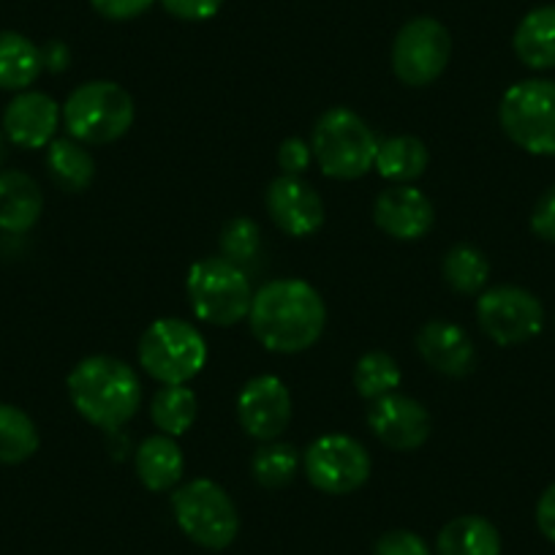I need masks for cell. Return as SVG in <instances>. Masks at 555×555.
Segmentation results:
<instances>
[{
	"label": "cell",
	"mask_w": 555,
	"mask_h": 555,
	"mask_svg": "<svg viewBox=\"0 0 555 555\" xmlns=\"http://www.w3.org/2000/svg\"><path fill=\"white\" fill-rule=\"evenodd\" d=\"M248 319L264 349L275 354H297L322 338L327 308L311 284L300 278H281L256 292Z\"/></svg>",
	"instance_id": "1"
},
{
	"label": "cell",
	"mask_w": 555,
	"mask_h": 555,
	"mask_svg": "<svg viewBox=\"0 0 555 555\" xmlns=\"http://www.w3.org/2000/svg\"><path fill=\"white\" fill-rule=\"evenodd\" d=\"M74 409L101 430H117L142 405V384L131 365L115 357H88L68 373Z\"/></svg>",
	"instance_id": "2"
},
{
	"label": "cell",
	"mask_w": 555,
	"mask_h": 555,
	"mask_svg": "<svg viewBox=\"0 0 555 555\" xmlns=\"http://www.w3.org/2000/svg\"><path fill=\"white\" fill-rule=\"evenodd\" d=\"M313 158L333 180H357L376 164L378 142L371 126L346 106L324 112L313 128Z\"/></svg>",
	"instance_id": "3"
},
{
	"label": "cell",
	"mask_w": 555,
	"mask_h": 555,
	"mask_svg": "<svg viewBox=\"0 0 555 555\" xmlns=\"http://www.w3.org/2000/svg\"><path fill=\"white\" fill-rule=\"evenodd\" d=\"M63 126L82 145H109L133 126V99L106 79L85 82L63 104Z\"/></svg>",
	"instance_id": "4"
},
{
	"label": "cell",
	"mask_w": 555,
	"mask_h": 555,
	"mask_svg": "<svg viewBox=\"0 0 555 555\" xmlns=\"http://www.w3.org/2000/svg\"><path fill=\"white\" fill-rule=\"evenodd\" d=\"M185 289L196 317L216 327H232L248 319L254 302V289L245 270L223 256L196 261L189 270Z\"/></svg>",
	"instance_id": "5"
},
{
	"label": "cell",
	"mask_w": 555,
	"mask_h": 555,
	"mask_svg": "<svg viewBox=\"0 0 555 555\" xmlns=\"http://www.w3.org/2000/svg\"><path fill=\"white\" fill-rule=\"evenodd\" d=\"M506 137L531 156H555V82L522 79L512 85L499 106Z\"/></svg>",
	"instance_id": "6"
},
{
	"label": "cell",
	"mask_w": 555,
	"mask_h": 555,
	"mask_svg": "<svg viewBox=\"0 0 555 555\" xmlns=\"http://www.w3.org/2000/svg\"><path fill=\"white\" fill-rule=\"evenodd\" d=\"M205 362V338L183 319H158L139 340V365L162 384H189Z\"/></svg>",
	"instance_id": "7"
},
{
	"label": "cell",
	"mask_w": 555,
	"mask_h": 555,
	"mask_svg": "<svg viewBox=\"0 0 555 555\" xmlns=\"http://www.w3.org/2000/svg\"><path fill=\"white\" fill-rule=\"evenodd\" d=\"M172 512L180 531L205 550L229 547L240 531L234 501L212 479H191L175 490Z\"/></svg>",
	"instance_id": "8"
},
{
	"label": "cell",
	"mask_w": 555,
	"mask_h": 555,
	"mask_svg": "<svg viewBox=\"0 0 555 555\" xmlns=\"http://www.w3.org/2000/svg\"><path fill=\"white\" fill-rule=\"evenodd\" d=\"M452 55L450 30L434 17H416L398 30L392 44L395 77L409 88H425L444 74Z\"/></svg>",
	"instance_id": "9"
},
{
	"label": "cell",
	"mask_w": 555,
	"mask_h": 555,
	"mask_svg": "<svg viewBox=\"0 0 555 555\" xmlns=\"http://www.w3.org/2000/svg\"><path fill=\"white\" fill-rule=\"evenodd\" d=\"M308 482L330 495H349L371 477V455L357 439L327 434L313 441L302 455Z\"/></svg>",
	"instance_id": "10"
},
{
	"label": "cell",
	"mask_w": 555,
	"mask_h": 555,
	"mask_svg": "<svg viewBox=\"0 0 555 555\" xmlns=\"http://www.w3.org/2000/svg\"><path fill=\"white\" fill-rule=\"evenodd\" d=\"M477 322L499 346L528 344L544 327V308L528 289L495 286L477 300Z\"/></svg>",
	"instance_id": "11"
},
{
	"label": "cell",
	"mask_w": 555,
	"mask_h": 555,
	"mask_svg": "<svg viewBox=\"0 0 555 555\" xmlns=\"http://www.w3.org/2000/svg\"><path fill=\"white\" fill-rule=\"evenodd\" d=\"M237 420L256 441H278L292 423V395L278 376H256L240 389Z\"/></svg>",
	"instance_id": "12"
},
{
	"label": "cell",
	"mask_w": 555,
	"mask_h": 555,
	"mask_svg": "<svg viewBox=\"0 0 555 555\" xmlns=\"http://www.w3.org/2000/svg\"><path fill=\"white\" fill-rule=\"evenodd\" d=\"M367 425L384 447L395 452L420 450L430 439V414L420 400L389 392L367 409Z\"/></svg>",
	"instance_id": "13"
},
{
	"label": "cell",
	"mask_w": 555,
	"mask_h": 555,
	"mask_svg": "<svg viewBox=\"0 0 555 555\" xmlns=\"http://www.w3.org/2000/svg\"><path fill=\"white\" fill-rule=\"evenodd\" d=\"M267 212L275 227L289 237H311L324 223V202L306 180L284 178L272 180L267 189Z\"/></svg>",
	"instance_id": "14"
},
{
	"label": "cell",
	"mask_w": 555,
	"mask_h": 555,
	"mask_svg": "<svg viewBox=\"0 0 555 555\" xmlns=\"http://www.w3.org/2000/svg\"><path fill=\"white\" fill-rule=\"evenodd\" d=\"M61 126V106L52 95L23 90L3 112V131L9 142L25 151H39L55 139Z\"/></svg>",
	"instance_id": "15"
},
{
	"label": "cell",
	"mask_w": 555,
	"mask_h": 555,
	"mask_svg": "<svg viewBox=\"0 0 555 555\" xmlns=\"http://www.w3.org/2000/svg\"><path fill=\"white\" fill-rule=\"evenodd\" d=\"M373 221L395 240H420L434 227V205L423 191L392 185L382 191L373 205Z\"/></svg>",
	"instance_id": "16"
},
{
	"label": "cell",
	"mask_w": 555,
	"mask_h": 555,
	"mask_svg": "<svg viewBox=\"0 0 555 555\" xmlns=\"http://www.w3.org/2000/svg\"><path fill=\"white\" fill-rule=\"evenodd\" d=\"M416 351L434 371L452 378L472 373L474 360H477V351H474V344L466 330L452 322H444V319L428 322L416 333Z\"/></svg>",
	"instance_id": "17"
},
{
	"label": "cell",
	"mask_w": 555,
	"mask_h": 555,
	"mask_svg": "<svg viewBox=\"0 0 555 555\" xmlns=\"http://www.w3.org/2000/svg\"><path fill=\"white\" fill-rule=\"evenodd\" d=\"M44 196L30 175L9 169L0 172V232L23 234L39 223Z\"/></svg>",
	"instance_id": "18"
},
{
	"label": "cell",
	"mask_w": 555,
	"mask_h": 555,
	"mask_svg": "<svg viewBox=\"0 0 555 555\" xmlns=\"http://www.w3.org/2000/svg\"><path fill=\"white\" fill-rule=\"evenodd\" d=\"M137 477L153 493H167L183 479V452L172 436H151L137 450Z\"/></svg>",
	"instance_id": "19"
},
{
	"label": "cell",
	"mask_w": 555,
	"mask_h": 555,
	"mask_svg": "<svg viewBox=\"0 0 555 555\" xmlns=\"http://www.w3.org/2000/svg\"><path fill=\"white\" fill-rule=\"evenodd\" d=\"M515 55L533 72L555 68V7H539L520 20L515 30Z\"/></svg>",
	"instance_id": "20"
},
{
	"label": "cell",
	"mask_w": 555,
	"mask_h": 555,
	"mask_svg": "<svg viewBox=\"0 0 555 555\" xmlns=\"http://www.w3.org/2000/svg\"><path fill=\"white\" fill-rule=\"evenodd\" d=\"M436 555H501V533L479 515L455 517L441 528Z\"/></svg>",
	"instance_id": "21"
},
{
	"label": "cell",
	"mask_w": 555,
	"mask_h": 555,
	"mask_svg": "<svg viewBox=\"0 0 555 555\" xmlns=\"http://www.w3.org/2000/svg\"><path fill=\"white\" fill-rule=\"evenodd\" d=\"M44 72L41 50L14 30H0V90H28Z\"/></svg>",
	"instance_id": "22"
},
{
	"label": "cell",
	"mask_w": 555,
	"mask_h": 555,
	"mask_svg": "<svg viewBox=\"0 0 555 555\" xmlns=\"http://www.w3.org/2000/svg\"><path fill=\"white\" fill-rule=\"evenodd\" d=\"M430 153L423 139L416 137H392L378 145L376 164L384 180H392L398 185H409L420 180L428 169Z\"/></svg>",
	"instance_id": "23"
},
{
	"label": "cell",
	"mask_w": 555,
	"mask_h": 555,
	"mask_svg": "<svg viewBox=\"0 0 555 555\" xmlns=\"http://www.w3.org/2000/svg\"><path fill=\"white\" fill-rule=\"evenodd\" d=\"M47 147H50L47 151V167H50L52 180L63 191L79 194V191H85L93 183L95 162L85 151L82 142H77V139H52Z\"/></svg>",
	"instance_id": "24"
},
{
	"label": "cell",
	"mask_w": 555,
	"mask_h": 555,
	"mask_svg": "<svg viewBox=\"0 0 555 555\" xmlns=\"http://www.w3.org/2000/svg\"><path fill=\"white\" fill-rule=\"evenodd\" d=\"M153 425L164 436H183L196 420V395L185 384H164L151 403Z\"/></svg>",
	"instance_id": "25"
},
{
	"label": "cell",
	"mask_w": 555,
	"mask_h": 555,
	"mask_svg": "<svg viewBox=\"0 0 555 555\" xmlns=\"http://www.w3.org/2000/svg\"><path fill=\"white\" fill-rule=\"evenodd\" d=\"M39 450V430L23 409L0 403V463L17 466Z\"/></svg>",
	"instance_id": "26"
},
{
	"label": "cell",
	"mask_w": 555,
	"mask_h": 555,
	"mask_svg": "<svg viewBox=\"0 0 555 555\" xmlns=\"http://www.w3.org/2000/svg\"><path fill=\"white\" fill-rule=\"evenodd\" d=\"M441 270H444L447 284L461 295H479L490 278V264L482 250L466 243L447 250Z\"/></svg>",
	"instance_id": "27"
},
{
	"label": "cell",
	"mask_w": 555,
	"mask_h": 555,
	"mask_svg": "<svg viewBox=\"0 0 555 555\" xmlns=\"http://www.w3.org/2000/svg\"><path fill=\"white\" fill-rule=\"evenodd\" d=\"M297 468H300V455L292 444L284 441H267L261 450H256L250 472L261 488H284L295 479Z\"/></svg>",
	"instance_id": "28"
},
{
	"label": "cell",
	"mask_w": 555,
	"mask_h": 555,
	"mask_svg": "<svg viewBox=\"0 0 555 555\" xmlns=\"http://www.w3.org/2000/svg\"><path fill=\"white\" fill-rule=\"evenodd\" d=\"M357 395L365 400L384 398L400 387V367L387 351H367L354 367Z\"/></svg>",
	"instance_id": "29"
},
{
	"label": "cell",
	"mask_w": 555,
	"mask_h": 555,
	"mask_svg": "<svg viewBox=\"0 0 555 555\" xmlns=\"http://www.w3.org/2000/svg\"><path fill=\"white\" fill-rule=\"evenodd\" d=\"M259 227H256L250 218H234L223 227L221 232V250H223V259H229L232 264L243 267L245 261L254 259L259 254Z\"/></svg>",
	"instance_id": "30"
},
{
	"label": "cell",
	"mask_w": 555,
	"mask_h": 555,
	"mask_svg": "<svg viewBox=\"0 0 555 555\" xmlns=\"http://www.w3.org/2000/svg\"><path fill=\"white\" fill-rule=\"evenodd\" d=\"M373 555H430V547L411 531H389L378 539Z\"/></svg>",
	"instance_id": "31"
},
{
	"label": "cell",
	"mask_w": 555,
	"mask_h": 555,
	"mask_svg": "<svg viewBox=\"0 0 555 555\" xmlns=\"http://www.w3.org/2000/svg\"><path fill=\"white\" fill-rule=\"evenodd\" d=\"M162 7L185 23H202L221 12L223 0H162Z\"/></svg>",
	"instance_id": "32"
},
{
	"label": "cell",
	"mask_w": 555,
	"mask_h": 555,
	"mask_svg": "<svg viewBox=\"0 0 555 555\" xmlns=\"http://www.w3.org/2000/svg\"><path fill=\"white\" fill-rule=\"evenodd\" d=\"M311 145H306V142L297 137L286 139L284 145L278 147V167L284 169V175H292V178H300V175L311 167Z\"/></svg>",
	"instance_id": "33"
},
{
	"label": "cell",
	"mask_w": 555,
	"mask_h": 555,
	"mask_svg": "<svg viewBox=\"0 0 555 555\" xmlns=\"http://www.w3.org/2000/svg\"><path fill=\"white\" fill-rule=\"evenodd\" d=\"M531 229L539 240L544 243H555V185H550L542 196H539L537 207L531 212Z\"/></svg>",
	"instance_id": "34"
},
{
	"label": "cell",
	"mask_w": 555,
	"mask_h": 555,
	"mask_svg": "<svg viewBox=\"0 0 555 555\" xmlns=\"http://www.w3.org/2000/svg\"><path fill=\"white\" fill-rule=\"evenodd\" d=\"M153 3L156 0H90V7L95 9V14H101L106 20H115V23L145 14Z\"/></svg>",
	"instance_id": "35"
},
{
	"label": "cell",
	"mask_w": 555,
	"mask_h": 555,
	"mask_svg": "<svg viewBox=\"0 0 555 555\" xmlns=\"http://www.w3.org/2000/svg\"><path fill=\"white\" fill-rule=\"evenodd\" d=\"M537 526L555 544V482L542 493L537 504Z\"/></svg>",
	"instance_id": "36"
},
{
	"label": "cell",
	"mask_w": 555,
	"mask_h": 555,
	"mask_svg": "<svg viewBox=\"0 0 555 555\" xmlns=\"http://www.w3.org/2000/svg\"><path fill=\"white\" fill-rule=\"evenodd\" d=\"M68 47L61 41H50L47 47H41V66L50 68V72H66L68 68Z\"/></svg>",
	"instance_id": "37"
}]
</instances>
